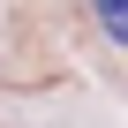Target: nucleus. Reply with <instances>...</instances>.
I'll return each instance as SVG.
<instances>
[{
    "instance_id": "nucleus-1",
    "label": "nucleus",
    "mask_w": 128,
    "mask_h": 128,
    "mask_svg": "<svg viewBox=\"0 0 128 128\" xmlns=\"http://www.w3.org/2000/svg\"><path fill=\"white\" fill-rule=\"evenodd\" d=\"M90 15H98L106 38H128V0H90Z\"/></svg>"
}]
</instances>
